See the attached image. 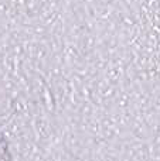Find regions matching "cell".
Returning a JSON list of instances; mask_svg holds the SVG:
<instances>
[{
	"label": "cell",
	"mask_w": 160,
	"mask_h": 161,
	"mask_svg": "<svg viewBox=\"0 0 160 161\" xmlns=\"http://www.w3.org/2000/svg\"><path fill=\"white\" fill-rule=\"evenodd\" d=\"M0 153L160 161V0H0Z\"/></svg>",
	"instance_id": "6da1fadb"
}]
</instances>
